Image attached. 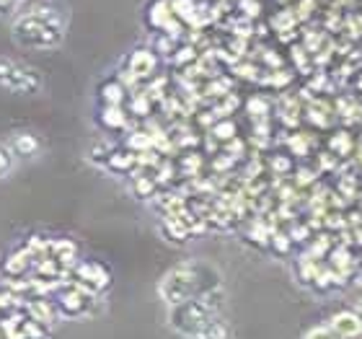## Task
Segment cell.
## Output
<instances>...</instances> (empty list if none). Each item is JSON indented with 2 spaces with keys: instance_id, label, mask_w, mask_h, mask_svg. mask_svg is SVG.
Here are the masks:
<instances>
[{
  "instance_id": "obj_1",
  "label": "cell",
  "mask_w": 362,
  "mask_h": 339,
  "mask_svg": "<svg viewBox=\"0 0 362 339\" xmlns=\"http://www.w3.org/2000/svg\"><path fill=\"white\" fill-rule=\"evenodd\" d=\"M11 37L23 50H54L65 39V16L52 6H37L11 23Z\"/></svg>"
},
{
  "instance_id": "obj_8",
  "label": "cell",
  "mask_w": 362,
  "mask_h": 339,
  "mask_svg": "<svg viewBox=\"0 0 362 339\" xmlns=\"http://www.w3.org/2000/svg\"><path fill=\"white\" fill-rule=\"evenodd\" d=\"M16 171V156L6 143H0V179H8Z\"/></svg>"
},
{
  "instance_id": "obj_2",
  "label": "cell",
  "mask_w": 362,
  "mask_h": 339,
  "mask_svg": "<svg viewBox=\"0 0 362 339\" xmlns=\"http://www.w3.org/2000/svg\"><path fill=\"white\" fill-rule=\"evenodd\" d=\"M45 86V78L37 68L23 65L13 57H0V88L18 93V96H34Z\"/></svg>"
},
{
  "instance_id": "obj_3",
  "label": "cell",
  "mask_w": 362,
  "mask_h": 339,
  "mask_svg": "<svg viewBox=\"0 0 362 339\" xmlns=\"http://www.w3.org/2000/svg\"><path fill=\"white\" fill-rule=\"evenodd\" d=\"M197 287V275L192 267H176V270H171L163 277V282H160V295L166 298V303H171V306H181V303H187L189 298H192V293H194Z\"/></svg>"
},
{
  "instance_id": "obj_4",
  "label": "cell",
  "mask_w": 362,
  "mask_h": 339,
  "mask_svg": "<svg viewBox=\"0 0 362 339\" xmlns=\"http://www.w3.org/2000/svg\"><path fill=\"white\" fill-rule=\"evenodd\" d=\"M6 145L11 148V153L16 156V161L18 159H37L39 153L45 151V143H42V137L34 135V132H26V130H21V132H13V135L8 137Z\"/></svg>"
},
{
  "instance_id": "obj_5",
  "label": "cell",
  "mask_w": 362,
  "mask_h": 339,
  "mask_svg": "<svg viewBox=\"0 0 362 339\" xmlns=\"http://www.w3.org/2000/svg\"><path fill=\"white\" fill-rule=\"evenodd\" d=\"M329 329L339 339H355L362 334V318L357 316L355 311H341V314H337L332 318Z\"/></svg>"
},
{
  "instance_id": "obj_10",
  "label": "cell",
  "mask_w": 362,
  "mask_h": 339,
  "mask_svg": "<svg viewBox=\"0 0 362 339\" xmlns=\"http://www.w3.org/2000/svg\"><path fill=\"white\" fill-rule=\"evenodd\" d=\"M305 339H339V337H337V334H334L332 329L326 326V329H313V332H310Z\"/></svg>"
},
{
  "instance_id": "obj_9",
  "label": "cell",
  "mask_w": 362,
  "mask_h": 339,
  "mask_svg": "<svg viewBox=\"0 0 362 339\" xmlns=\"http://www.w3.org/2000/svg\"><path fill=\"white\" fill-rule=\"evenodd\" d=\"M18 6H21V0H0V18H8V16H13V11Z\"/></svg>"
},
{
  "instance_id": "obj_11",
  "label": "cell",
  "mask_w": 362,
  "mask_h": 339,
  "mask_svg": "<svg viewBox=\"0 0 362 339\" xmlns=\"http://www.w3.org/2000/svg\"><path fill=\"white\" fill-rule=\"evenodd\" d=\"M355 314H357V316H360V318H362V301H360V303H357V311H355Z\"/></svg>"
},
{
  "instance_id": "obj_6",
  "label": "cell",
  "mask_w": 362,
  "mask_h": 339,
  "mask_svg": "<svg viewBox=\"0 0 362 339\" xmlns=\"http://www.w3.org/2000/svg\"><path fill=\"white\" fill-rule=\"evenodd\" d=\"M129 68L135 76H151L153 68H156V57H153L148 50H137L132 57H129Z\"/></svg>"
},
{
  "instance_id": "obj_7",
  "label": "cell",
  "mask_w": 362,
  "mask_h": 339,
  "mask_svg": "<svg viewBox=\"0 0 362 339\" xmlns=\"http://www.w3.org/2000/svg\"><path fill=\"white\" fill-rule=\"evenodd\" d=\"M197 337H199V339H228V337H230V332H228V326L223 324L220 318H212L210 324L204 326Z\"/></svg>"
}]
</instances>
